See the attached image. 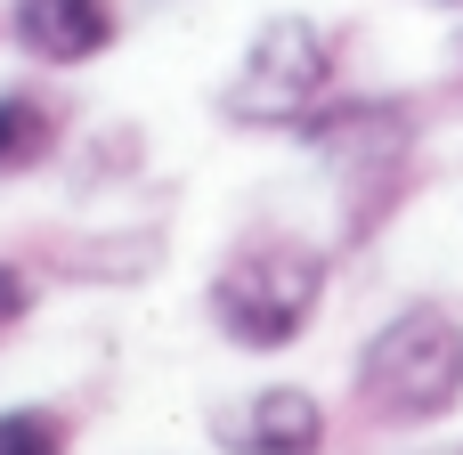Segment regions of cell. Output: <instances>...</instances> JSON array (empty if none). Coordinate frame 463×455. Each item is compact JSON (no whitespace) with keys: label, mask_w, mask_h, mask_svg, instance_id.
<instances>
[{"label":"cell","mask_w":463,"mask_h":455,"mask_svg":"<svg viewBox=\"0 0 463 455\" xmlns=\"http://www.w3.org/2000/svg\"><path fill=\"white\" fill-rule=\"evenodd\" d=\"M326 277H334V261L317 244H301V236H252V244H236L212 269L203 309H212V326L236 350H293L317 326V309H326Z\"/></svg>","instance_id":"6da1fadb"},{"label":"cell","mask_w":463,"mask_h":455,"mask_svg":"<svg viewBox=\"0 0 463 455\" xmlns=\"http://www.w3.org/2000/svg\"><path fill=\"white\" fill-rule=\"evenodd\" d=\"M350 391L383 423H439L463 407V318L448 301H407L383 318L350 366Z\"/></svg>","instance_id":"7a4b0ae2"},{"label":"cell","mask_w":463,"mask_h":455,"mask_svg":"<svg viewBox=\"0 0 463 455\" xmlns=\"http://www.w3.org/2000/svg\"><path fill=\"white\" fill-rule=\"evenodd\" d=\"M326 81H334V41L309 16H269L220 106H228V122H252V130H301L317 114Z\"/></svg>","instance_id":"3957f363"},{"label":"cell","mask_w":463,"mask_h":455,"mask_svg":"<svg viewBox=\"0 0 463 455\" xmlns=\"http://www.w3.org/2000/svg\"><path fill=\"white\" fill-rule=\"evenodd\" d=\"M212 440L228 455H326V407L301 383H269L212 415Z\"/></svg>","instance_id":"277c9868"},{"label":"cell","mask_w":463,"mask_h":455,"mask_svg":"<svg viewBox=\"0 0 463 455\" xmlns=\"http://www.w3.org/2000/svg\"><path fill=\"white\" fill-rule=\"evenodd\" d=\"M8 33L41 65H90L114 49V0H8Z\"/></svg>","instance_id":"5b68a950"},{"label":"cell","mask_w":463,"mask_h":455,"mask_svg":"<svg viewBox=\"0 0 463 455\" xmlns=\"http://www.w3.org/2000/svg\"><path fill=\"white\" fill-rule=\"evenodd\" d=\"M57 106L49 98H33V90H0V179H16V171H33L49 147H57Z\"/></svg>","instance_id":"8992f818"},{"label":"cell","mask_w":463,"mask_h":455,"mask_svg":"<svg viewBox=\"0 0 463 455\" xmlns=\"http://www.w3.org/2000/svg\"><path fill=\"white\" fill-rule=\"evenodd\" d=\"M0 455H73V423L57 407H0Z\"/></svg>","instance_id":"52a82bcc"},{"label":"cell","mask_w":463,"mask_h":455,"mask_svg":"<svg viewBox=\"0 0 463 455\" xmlns=\"http://www.w3.org/2000/svg\"><path fill=\"white\" fill-rule=\"evenodd\" d=\"M24 309H33V285H24V277H16V269L0 261V334H8V326H16Z\"/></svg>","instance_id":"ba28073f"},{"label":"cell","mask_w":463,"mask_h":455,"mask_svg":"<svg viewBox=\"0 0 463 455\" xmlns=\"http://www.w3.org/2000/svg\"><path fill=\"white\" fill-rule=\"evenodd\" d=\"M431 455H463V440H456V448H431Z\"/></svg>","instance_id":"9c48e42d"},{"label":"cell","mask_w":463,"mask_h":455,"mask_svg":"<svg viewBox=\"0 0 463 455\" xmlns=\"http://www.w3.org/2000/svg\"><path fill=\"white\" fill-rule=\"evenodd\" d=\"M439 8H463V0H439Z\"/></svg>","instance_id":"30bf717a"}]
</instances>
